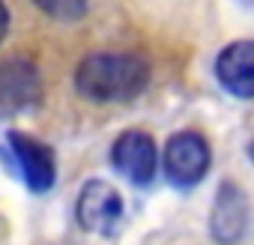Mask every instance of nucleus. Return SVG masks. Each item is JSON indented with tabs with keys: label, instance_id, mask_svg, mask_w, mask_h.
Returning <instances> with one entry per match:
<instances>
[{
	"label": "nucleus",
	"instance_id": "5",
	"mask_svg": "<svg viewBox=\"0 0 254 245\" xmlns=\"http://www.w3.org/2000/svg\"><path fill=\"white\" fill-rule=\"evenodd\" d=\"M248 230V197L242 194L239 185L221 183L212 215H209V233L218 245H236Z\"/></svg>",
	"mask_w": 254,
	"mask_h": 245
},
{
	"label": "nucleus",
	"instance_id": "1",
	"mask_svg": "<svg viewBox=\"0 0 254 245\" xmlns=\"http://www.w3.org/2000/svg\"><path fill=\"white\" fill-rule=\"evenodd\" d=\"M150 84V63L129 51H99L78 63L75 87L90 102H132Z\"/></svg>",
	"mask_w": 254,
	"mask_h": 245
},
{
	"label": "nucleus",
	"instance_id": "4",
	"mask_svg": "<svg viewBox=\"0 0 254 245\" xmlns=\"http://www.w3.org/2000/svg\"><path fill=\"white\" fill-rule=\"evenodd\" d=\"M123 218V197L114 185L102 183V180H90L81 194H78V221L84 230L99 233V236H111V230L120 224Z\"/></svg>",
	"mask_w": 254,
	"mask_h": 245
},
{
	"label": "nucleus",
	"instance_id": "9",
	"mask_svg": "<svg viewBox=\"0 0 254 245\" xmlns=\"http://www.w3.org/2000/svg\"><path fill=\"white\" fill-rule=\"evenodd\" d=\"M33 3L57 21H78L87 15V0H33Z\"/></svg>",
	"mask_w": 254,
	"mask_h": 245
},
{
	"label": "nucleus",
	"instance_id": "7",
	"mask_svg": "<svg viewBox=\"0 0 254 245\" xmlns=\"http://www.w3.org/2000/svg\"><path fill=\"white\" fill-rule=\"evenodd\" d=\"M42 96V81L33 63L9 60L0 63V111H24Z\"/></svg>",
	"mask_w": 254,
	"mask_h": 245
},
{
	"label": "nucleus",
	"instance_id": "3",
	"mask_svg": "<svg viewBox=\"0 0 254 245\" xmlns=\"http://www.w3.org/2000/svg\"><path fill=\"white\" fill-rule=\"evenodd\" d=\"M114 168L135 185H150L159 171V150L147 132H123L111 150Z\"/></svg>",
	"mask_w": 254,
	"mask_h": 245
},
{
	"label": "nucleus",
	"instance_id": "10",
	"mask_svg": "<svg viewBox=\"0 0 254 245\" xmlns=\"http://www.w3.org/2000/svg\"><path fill=\"white\" fill-rule=\"evenodd\" d=\"M6 30H9V12H6V6H3V0H0V42H3Z\"/></svg>",
	"mask_w": 254,
	"mask_h": 245
},
{
	"label": "nucleus",
	"instance_id": "8",
	"mask_svg": "<svg viewBox=\"0 0 254 245\" xmlns=\"http://www.w3.org/2000/svg\"><path fill=\"white\" fill-rule=\"evenodd\" d=\"M215 78L236 99H251L254 96V45L248 39L230 42L215 60Z\"/></svg>",
	"mask_w": 254,
	"mask_h": 245
},
{
	"label": "nucleus",
	"instance_id": "6",
	"mask_svg": "<svg viewBox=\"0 0 254 245\" xmlns=\"http://www.w3.org/2000/svg\"><path fill=\"white\" fill-rule=\"evenodd\" d=\"M6 141H9V147L15 153V162L21 165V174H24L30 191H39V194L48 191L54 185V177H57L51 147H45L42 141H36V138H30L24 132H9Z\"/></svg>",
	"mask_w": 254,
	"mask_h": 245
},
{
	"label": "nucleus",
	"instance_id": "2",
	"mask_svg": "<svg viewBox=\"0 0 254 245\" xmlns=\"http://www.w3.org/2000/svg\"><path fill=\"white\" fill-rule=\"evenodd\" d=\"M162 168H165V177L177 188L197 185L209 171V147H206V141L197 132H177L165 144Z\"/></svg>",
	"mask_w": 254,
	"mask_h": 245
}]
</instances>
